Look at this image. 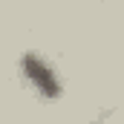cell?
<instances>
[{"label": "cell", "mask_w": 124, "mask_h": 124, "mask_svg": "<svg viewBox=\"0 0 124 124\" xmlns=\"http://www.w3.org/2000/svg\"><path fill=\"white\" fill-rule=\"evenodd\" d=\"M20 72H23V78L29 81V87L40 95V98H58V95H61V81H58L52 63L46 61L43 55L26 52V55L20 58Z\"/></svg>", "instance_id": "1"}]
</instances>
